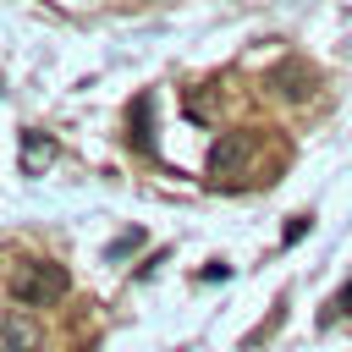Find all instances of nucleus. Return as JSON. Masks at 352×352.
<instances>
[{
  "instance_id": "1",
  "label": "nucleus",
  "mask_w": 352,
  "mask_h": 352,
  "mask_svg": "<svg viewBox=\"0 0 352 352\" xmlns=\"http://www.w3.org/2000/svg\"><path fill=\"white\" fill-rule=\"evenodd\" d=\"M6 286H11V297H16L22 308H50V302H60V297L72 292V275H66V264H55V258H22Z\"/></svg>"
},
{
  "instance_id": "2",
  "label": "nucleus",
  "mask_w": 352,
  "mask_h": 352,
  "mask_svg": "<svg viewBox=\"0 0 352 352\" xmlns=\"http://www.w3.org/2000/svg\"><path fill=\"white\" fill-rule=\"evenodd\" d=\"M258 132L253 126H242V132H220V143L209 148V176L214 182H236L248 165H253V154H258Z\"/></svg>"
},
{
  "instance_id": "3",
  "label": "nucleus",
  "mask_w": 352,
  "mask_h": 352,
  "mask_svg": "<svg viewBox=\"0 0 352 352\" xmlns=\"http://www.w3.org/2000/svg\"><path fill=\"white\" fill-rule=\"evenodd\" d=\"M270 82H275L286 99H308V94H314V82H319V72H314L308 60H280V66L270 72Z\"/></svg>"
},
{
  "instance_id": "4",
  "label": "nucleus",
  "mask_w": 352,
  "mask_h": 352,
  "mask_svg": "<svg viewBox=\"0 0 352 352\" xmlns=\"http://www.w3.org/2000/svg\"><path fill=\"white\" fill-rule=\"evenodd\" d=\"M154 94H138L132 99V110H126V143L138 148V154H154Z\"/></svg>"
},
{
  "instance_id": "5",
  "label": "nucleus",
  "mask_w": 352,
  "mask_h": 352,
  "mask_svg": "<svg viewBox=\"0 0 352 352\" xmlns=\"http://www.w3.org/2000/svg\"><path fill=\"white\" fill-rule=\"evenodd\" d=\"M33 346H38V330H33L22 314L0 308V352H33Z\"/></svg>"
},
{
  "instance_id": "6",
  "label": "nucleus",
  "mask_w": 352,
  "mask_h": 352,
  "mask_svg": "<svg viewBox=\"0 0 352 352\" xmlns=\"http://www.w3.org/2000/svg\"><path fill=\"white\" fill-rule=\"evenodd\" d=\"M55 160V143L44 138V132H22V170H38V165H50Z\"/></svg>"
},
{
  "instance_id": "7",
  "label": "nucleus",
  "mask_w": 352,
  "mask_h": 352,
  "mask_svg": "<svg viewBox=\"0 0 352 352\" xmlns=\"http://www.w3.org/2000/svg\"><path fill=\"white\" fill-rule=\"evenodd\" d=\"M346 314H352V280L330 297V308H324V319H319V324H336V319H346Z\"/></svg>"
},
{
  "instance_id": "8",
  "label": "nucleus",
  "mask_w": 352,
  "mask_h": 352,
  "mask_svg": "<svg viewBox=\"0 0 352 352\" xmlns=\"http://www.w3.org/2000/svg\"><path fill=\"white\" fill-rule=\"evenodd\" d=\"M308 226H314V214H292V226H286V242H297Z\"/></svg>"
},
{
  "instance_id": "9",
  "label": "nucleus",
  "mask_w": 352,
  "mask_h": 352,
  "mask_svg": "<svg viewBox=\"0 0 352 352\" xmlns=\"http://www.w3.org/2000/svg\"><path fill=\"white\" fill-rule=\"evenodd\" d=\"M0 88H6V82H0Z\"/></svg>"
}]
</instances>
